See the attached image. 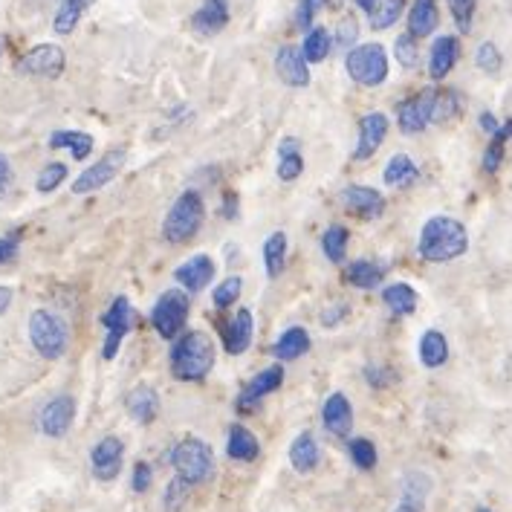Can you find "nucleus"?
<instances>
[{"label":"nucleus","instance_id":"nucleus-1","mask_svg":"<svg viewBox=\"0 0 512 512\" xmlns=\"http://www.w3.org/2000/svg\"><path fill=\"white\" fill-rule=\"evenodd\" d=\"M469 252V232L458 217L434 215L423 223L417 255L429 264H449Z\"/></svg>","mask_w":512,"mask_h":512},{"label":"nucleus","instance_id":"nucleus-2","mask_svg":"<svg viewBox=\"0 0 512 512\" xmlns=\"http://www.w3.org/2000/svg\"><path fill=\"white\" fill-rule=\"evenodd\" d=\"M215 339L203 330H189L174 339V348L168 353L171 377L180 382H200L215 368Z\"/></svg>","mask_w":512,"mask_h":512},{"label":"nucleus","instance_id":"nucleus-3","mask_svg":"<svg viewBox=\"0 0 512 512\" xmlns=\"http://www.w3.org/2000/svg\"><path fill=\"white\" fill-rule=\"evenodd\" d=\"M203 223H206V203H203L200 191H183L171 203L168 215L162 220V238L168 243H174V246L189 243L203 229Z\"/></svg>","mask_w":512,"mask_h":512},{"label":"nucleus","instance_id":"nucleus-4","mask_svg":"<svg viewBox=\"0 0 512 512\" xmlns=\"http://www.w3.org/2000/svg\"><path fill=\"white\" fill-rule=\"evenodd\" d=\"M171 466L177 478L189 486H203L215 478V455L212 446L200 437H183L174 452H171Z\"/></svg>","mask_w":512,"mask_h":512},{"label":"nucleus","instance_id":"nucleus-5","mask_svg":"<svg viewBox=\"0 0 512 512\" xmlns=\"http://www.w3.org/2000/svg\"><path fill=\"white\" fill-rule=\"evenodd\" d=\"M29 342L41 359L55 362L70 348V330H67L64 319L55 316L53 310H35L29 316Z\"/></svg>","mask_w":512,"mask_h":512},{"label":"nucleus","instance_id":"nucleus-6","mask_svg":"<svg viewBox=\"0 0 512 512\" xmlns=\"http://www.w3.org/2000/svg\"><path fill=\"white\" fill-rule=\"evenodd\" d=\"M345 67H348V76L362 87H379L388 79V53L382 44H359L353 47L348 58H345Z\"/></svg>","mask_w":512,"mask_h":512},{"label":"nucleus","instance_id":"nucleus-7","mask_svg":"<svg viewBox=\"0 0 512 512\" xmlns=\"http://www.w3.org/2000/svg\"><path fill=\"white\" fill-rule=\"evenodd\" d=\"M189 310L191 301L186 290H165L151 310V324L162 339L171 342L183 333V327L189 322Z\"/></svg>","mask_w":512,"mask_h":512},{"label":"nucleus","instance_id":"nucleus-8","mask_svg":"<svg viewBox=\"0 0 512 512\" xmlns=\"http://www.w3.org/2000/svg\"><path fill=\"white\" fill-rule=\"evenodd\" d=\"M15 70L32 79H58L67 70V55L58 44H35L15 61Z\"/></svg>","mask_w":512,"mask_h":512},{"label":"nucleus","instance_id":"nucleus-9","mask_svg":"<svg viewBox=\"0 0 512 512\" xmlns=\"http://www.w3.org/2000/svg\"><path fill=\"white\" fill-rule=\"evenodd\" d=\"M122 168H125V151L113 148L108 154H102V160L93 162L90 168H84L79 177L73 180V194H93V191L105 189L119 177Z\"/></svg>","mask_w":512,"mask_h":512},{"label":"nucleus","instance_id":"nucleus-10","mask_svg":"<svg viewBox=\"0 0 512 512\" xmlns=\"http://www.w3.org/2000/svg\"><path fill=\"white\" fill-rule=\"evenodd\" d=\"M122 460H125V440L116 437V434H108L102 437L93 452H90V469H93V478L102 481V484H110L119 478L122 472Z\"/></svg>","mask_w":512,"mask_h":512},{"label":"nucleus","instance_id":"nucleus-11","mask_svg":"<svg viewBox=\"0 0 512 512\" xmlns=\"http://www.w3.org/2000/svg\"><path fill=\"white\" fill-rule=\"evenodd\" d=\"M102 327H105V345H102V359H116V353H119V345H122V339H125V333H128V327H131V304H128V298L125 296H116L113 298V304H110L108 310L102 313Z\"/></svg>","mask_w":512,"mask_h":512},{"label":"nucleus","instance_id":"nucleus-12","mask_svg":"<svg viewBox=\"0 0 512 512\" xmlns=\"http://www.w3.org/2000/svg\"><path fill=\"white\" fill-rule=\"evenodd\" d=\"M388 128H391V122H388V116H385L382 110L365 113V116L359 119V139H356V148H353V160H371L379 148H382V142H385V136H388Z\"/></svg>","mask_w":512,"mask_h":512},{"label":"nucleus","instance_id":"nucleus-13","mask_svg":"<svg viewBox=\"0 0 512 512\" xmlns=\"http://www.w3.org/2000/svg\"><path fill=\"white\" fill-rule=\"evenodd\" d=\"M73 420H76V400L70 394H58V397H53L50 403L41 408L38 429H41V434L58 440V437H64L73 429Z\"/></svg>","mask_w":512,"mask_h":512},{"label":"nucleus","instance_id":"nucleus-14","mask_svg":"<svg viewBox=\"0 0 512 512\" xmlns=\"http://www.w3.org/2000/svg\"><path fill=\"white\" fill-rule=\"evenodd\" d=\"M281 385H284V368H281V365H272V368H264L261 374H255V377L243 385L241 397H238V403H235L238 414L255 411L258 405L264 403V397H270L272 391H278Z\"/></svg>","mask_w":512,"mask_h":512},{"label":"nucleus","instance_id":"nucleus-15","mask_svg":"<svg viewBox=\"0 0 512 512\" xmlns=\"http://www.w3.org/2000/svg\"><path fill=\"white\" fill-rule=\"evenodd\" d=\"M397 125L403 134H423L432 125V90H420L397 108Z\"/></svg>","mask_w":512,"mask_h":512},{"label":"nucleus","instance_id":"nucleus-16","mask_svg":"<svg viewBox=\"0 0 512 512\" xmlns=\"http://www.w3.org/2000/svg\"><path fill=\"white\" fill-rule=\"evenodd\" d=\"M215 272L217 267H215V261H212V255L197 252L194 258L183 261V264L174 270V278H177V284H180L186 293H203V290L212 284Z\"/></svg>","mask_w":512,"mask_h":512},{"label":"nucleus","instance_id":"nucleus-17","mask_svg":"<svg viewBox=\"0 0 512 512\" xmlns=\"http://www.w3.org/2000/svg\"><path fill=\"white\" fill-rule=\"evenodd\" d=\"M322 423L327 434L348 440L353 432V405L342 391H333L322 405Z\"/></svg>","mask_w":512,"mask_h":512},{"label":"nucleus","instance_id":"nucleus-18","mask_svg":"<svg viewBox=\"0 0 512 512\" xmlns=\"http://www.w3.org/2000/svg\"><path fill=\"white\" fill-rule=\"evenodd\" d=\"M339 200H342V206L351 215L362 217V220H377L385 212L382 191L371 189V186H348V189L339 194Z\"/></svg>","mask_w":512,"mask_h":512},{"label":"nucleus","instance_id":"nucleus-19","mask_svg":"<svg viewBox=\"0 0 512 512\" xmlns=\"http://www.w3.org/2000/svg\"><path fill=\"white\" fill-rule=\"evenodd\" d=\"M275 73L287 87H307L310 84V64L293 44H284L275 53Z\"/></svg>","mask_w":512,"mask_h":512},{"label":"nucleus","instance_id":"nucleus-20","mask_svg":"<svg viewBox=\"0 0 512 512\" xmlns=\"http://www.w3.org/2000/svg\"><path fill=\"white\" fill-rule=\"evenodd\" d=\"M252 336H255V319L246 307H241L229 322L223 324V348L229 356H241L243 351H249Z\"/></svg>","mask_w":512,"mask_h":512},{"label":"nucleus","instance_id":"nucleus-21","mask_svg":"<svg viewBox=\"0 0 512 512\" xmlns=\"http://www.w3.org/2000/svg\"><path fill=\"white\" fill-rule=\"evenodd\" d=\"M400 486L403 489L394 512H426V501L432 495V478L426 472H408Z\"/></svg>","mask_w":512,"mask_h":512},{"label":"nucleus","instance_id":"nucleus-22","mask_svg":"<svg viewBox=\"0 0 512 512\" xmlns=\"http://www.w3.org/2000/svg\"><path fill=\"white\" fill-rule=\"evenodd\" d=\"M460 58V41L455 35H440L432 44V53H429V76L434 81H443L458 64Z\"/></svg>","mask_w":512,"mask_h":512},{"label":"nucleus","instance_id":"nucleus-23","mask_svg":"<svg viewBox=\"0 0 512 512\" xmlns=\"http://www.w3.org/2000/svg\"><path fill=\"white\" fill-rule=\"evenodd\" d=\"M229 24V0H203V6L191 15V27L200 35H217Z\"/></svg>","mask_w":512,"mask_h":512},{"label":"nucleus","instance_id":"nucleus-24","mask_svg":"<svg viewBox=\"0 0 512 512\" xmlns=\"http://www.w3.org/2000/svg\"><path fill=\"white\" fill-rule=\"evenodd\" d=\"M322 460V449L313 432H298L296 440L290 443V466L298 475H310Z\"/></svg>","mask_w":512,"mask_h":512},{"label":"nucleus","instance_id":"nucleus-25","mask_svg":"<svg viewBox=\"0 0 512 512\" xmlns=\"http://www.w3.org/2000/svg\"><path fill=\"white\" fill-rule=\"evenodd\" d=\"M125 408L131 411V417H134L139 426H148V423H154L160 417V397H157L154 388L136 385L134 391L125 397Z\"/></svg>","mask_w":512,"mask_h":512},{"label":"nucleus","instance_id":"nucleus-26","mask_svg":"<svg viewBox=\"0 0 512 512\" xmlns=\"http://www.w3.org/2000/svg\"><path fill=\"white\" fill-rule=\"evenodd\" d=\"M226 455L232 460H238V463H255V460L261 458V443H258V437L249 432L243 423H235V426L229 429Z\"/></svg>","mask_w":512,"mask_h":512},{"label":"nucleus","instance_id":"nucleus-27","mask_svg":"<svg viewBox=\"0 0 512 512\" xmlns=\"http://www.w3.org/2000/svg\"><path fill=\"white\" fill-rule=\"evenodd\" d=\"M440 24V9H437V0H414L411 9H408V32L420 41V38H429L434 29Z\"/></svg>","mask_w":512,"mask_h":512},{"label":"nucleus","instance_id":"nucleus-28","mask_svg":"<svg viewBox=\"0 0 512 512\" xmlns=\"http://www.w3.org/2000/svg\"><path fill=\"white\" fill-rule=\"evenodd\" d=\"M310 333L304 330V327H290V330H284L278 339H275V345H272V356L278 359V362H296L301 359L304 353L310 351Z\"/></svg>","mask_w":512,"mask_h":512},{"label":"nucleus","instance_id":"nucleus-29","mask_svg":"<svg viewBox=\"0 0 512 512\" xmlns=\"http://www.w3.org/2000/svg\"><path fill=\"white\" fill-rule=\"evenodd\" d=\"M420 362H423V368H429V371H437V368H443L446 362H449V339L440 333V330H426L423 336H420Z\"/></svg>","mask_w":512,"mask_h":512},{"label":"nucleus","instance_id":"nucleus-30","mask_svg":"<svg viewBox=\"0 0 512 512\" xmlns=\"http://www.w3.org/2000/svg\"><path fill=\"white\" fill-rule=\"evenodd\" d=\"M96 0H58V9H55L53 29L58 35H73L76 27L81 24V18L87 15V9L93 6Z\"/></svg>","mask_w":512,"mask_h":512},{"label":"nucleus","instance_id":"nucleus-31","mask_svg":"<svg viewBox=\"0 0 512 512\" xmlns=\"http://www.w3.org/2000/svg\"><path fill=\"white\" fill-rule=\"evenodd\" d=\"M417 177H420V168L408 154H394L385 165V171H382V180L391 189H405V186L417 183Z\"/></svg>","mask_w":512,"mask_h":512},{"label":"nucleus","instance_id":"nucleus-32","mask_svg":"<svg viewBox=\"0 0 512 512\" xmlns=\"http://www.w3.org/2000/svg\"><path fill=\"white\" fill-rule=\"evenodd\" d=\"M382 301H385V307H388L394 316H411V313L417 310V304H420V296H417V290H414L411 284L397 281V284H388V287L382 290Z\"/></svg>","mask_w":512,"mask_h":512},{"label":"nucleus","instance_id":"nucleus-33","mask_svg":"<svg viewBox=\"0 0 512 512\" xmlns=\"http://www.w3.org/2000/svg\"><path fill=\"white\" fill-rule=\"evenodd\" d=\"M93 145H96V139L87 134V131H55V134H50V148L53 151L67 148L76 162L87 160L93 154Z\"/></svg>","mask_w":512,"mask_h":512},{"label":"nucleus","instance_id":"nucleus-34","mask_svg":"<svg viewBox=\"0 0 512 512\" xmlns=\"http://www.w3.org/2000/svg\"><path fill=\"white\" fill-rule=\"evenodd\" d=\"M287 232H272L270 238L264 241V270H267V278H278L284 267H287Z\"/></svg>","mask_w":512,"mask_h":512},{"label":"nucleus","instance_id":"nucleus-35","mask_svg":"<svg viewBox=\"0 0 512 512\" xmlns=\"http://www.w3.org/2000/svg\"><path fill=\"white\" fill-rule=\"evenodd\" d=\"M345 278L356 290H377L382 278H385V267L377 264V261H353L348 272H345Z\"/></svg>","mask_w":512,"mask_h":512},{"label":"nucleus","instance_id":"nucleus-36","mask_svg":"<svg viewBox=\"0 0 512 512\" xmlns=\"http://www.w3.org/2000/svg\"><path fill=\"white\" fill-rule=\"evenodd\" d=\"M460 108H463V102H460L458 90H443V87L432 90V125L452 122Z\"/></svg>","mask_w":512,"mask_h":512},{"label":"nucleus","instance_id":"nucleus-37","mask_svg":"<svg viewBox=\"0 0 512 512\" xmlns=\"http://www.w3.org/2000/svg\"><path fill=\"white\" fill-rule=\"evenodd\" d=\"M333 50V41H330V32L324 27H313L304 32V44H301V55L307 64H319Z\"/></svg>","mask_w":512,"mask_h":512},{"label":"nucleus","instance_id":"nucleus-38","mask_svg":"<svg viewBox=\"0 0 512 512\" xmlns=\"http://www.w3.org/2000/svg\"><path fill=\"white\" fill-rule=\"evenodd\" d=\"M348 243H351V232H348V226H342V223L330 226L322 238L324 258H327L330 264H342V261H345V255H348Z\"/></svg>","mask_w":512,"mask_h":512},{"label":"nucleus","instance_id":"nucleus-39","mask_svg":"<svg viewBox=\"0 0 512 512\" xmlns=\"http://www.w3.org/2000/svg\"><path fill=\"white\" fill-rule=\"evenodd\" d=\"M275 174H278V180H284V183H293V180H298V177L304 174V157H301V151H298L296 139H290V142L281 145V157H278Z\"/></svg>","mask_w":512,"mask_h":512},{"label":"nucleus","instance_id":"nucleus-40","mask_svg":"<svg viewBox=\"0 0 512 512\" xmlns=\"http://www.w3.org/2000/svg\"><path fill=\"white\" fill-rule=\"evenodd\" d=\"M403 9L405 0H374V6H371L365 15H368V21H371V27L374 29H388L400 21Z\"/></svg>","mask_w":512,"mask_h":512},{"label":"nucleus","instance_id":"nucleus-41","mask_svg":"<svg viewBox=\"0 0 512 512\" xmlns=\"http://www.w3.org/2000/svg\"><path fill=\"white\" fill-rule=\"evenodd\" d=\"M348 452H351V460L356 469H362V472L377 469L379 452L377 446H374V440H368V437H348Z\"/></svg>","mask_w":512,"mask_h":512},{"label":"nucleus","instance_id":"nucleus-42","mask_svg":"<svg viewBox=\"0 0 512 512\" xmlns=\"http://www.w3.org/2000/svg\"><path fill=\"white\" fill-rule=\"evenodd\" d=\"M67 174H70L67 162H47V165L41 168L38 180H35V189H38V194H53L58 186H64Z\"/></svg>","mask_w":512,"mask_h":512},{"label":"nucleus","instance_id":"nucleus-43","mask_svg":"<svg viewBox=\"0 0 512 512\" xmlns=\"http://www.w3.org/2000/svg\"><path fill=\"white\" fill-rule=\"evenodd\" d=\"M241 293H243V278L241 275H229V278H223V281L215 287L212 301H215L217 310H226V307H232L235 301H241Z\"/></svg>","mask_w":512,"mask_h":512},{"label":"nucleus","instance_id":"nucleus-44","mask_svg":"<svg viewBox=\"0 0 512 512\" xmlns=\"http://www.w3.org/2000/svg\"><path fill=\"white\" fill-rule=\"evenodd\" d=\"M394 58L403 64L405 70H414L420 64V47H417V38L411 32H403L397 41H394Z\"/></svg>","mask_w":512,"mask_h":512},{"label":"nucleus","instance_id":"nucleus-45","mask_svg":"<svg viewBox=\"0 0 512 512\" xmlns=\"http://www.w3.org/2000/svg\"><path fill=\"white\" fill-rule=\"evenodd\" d=\"M475 64H478V70H484L486 76H498L501 67H504V55L492 41H484L478 47V53H475Z\"/></svg>","mask_w":512,"mask_h":512},{"label":"nucleus","instance_id":"nucleus-46","mask_svg":"<svg viewBox=\"0 0 512 512\" xmlns=\"http://www.w3.org/2000/svg\"><path fill=\"white\" fill-rule=\"evenodd\" d=\"M507 136H504V131H501V125H498V131L492 134V139H489V145H486L484 151V171L486 174H495L498 168H501V162H504V148H507Z\"/></svg>","mask_w":512,"mask_h":512},{"label":"nucleus","instance_id":"nucleus-47","mask_svg":"<svg viewBox=\"0 0 512 512\" xmlns=\"http://www.w3.org/2000/svg\"><path fill=\"white\" fill-rule=\"evenodd\" d=\"M449 12L458 24L460 35L472 32V21H475V12H478V0H449Z\"/></svg>","mask_w":512,"mask_h":512},{"label":"nucleus","instance_id":"nucleus-48","mask_svg":"<svg viewBox=\"0 0 512 512\" xmlns=\"http://www.w3.org/2000/svg\"><path fill=\"white\" fill-rule=\"evenodd\" d=\"M319 6H322V0H298L296 27L307 32L310 24H313V18H316V12H319Z\"/></svg>","mask_w":512,"mask_h":512},{"label":"nucleus","instance_id":"nucleus-49","mask_svg":"<svg viewBox=\"0 0 512 512\" xmlns=\"http://www.w3.org/2000/svg\"><path fill=\"white\" fill-rule=\"evenodd\" d=\"M365 379H368V385H371V388L382 391V388H388V385L394 382V374H391V368H377V365H368V368H365Z\"/></svg>","mask_w":512,"mask_h":512},{"label":"nucleus","instance_id":"nucleus-50","mask_svg":"<svg viewBox=\"0 0 512 512\" xmlns=\"http://www.w3.org/2000/svg\"><path fill=\"white\" fill-rule=\"evenodd\" d=\"M12 183H15V171H12V162L9 157L0 151V200L12 191Z\"/></svg>","mask_w":512,"mask_h":512},{"label":"nucleus","instance_id":"nucleus-51","mask_svg":"<svg viewBox=\"0 0 512 512\" xmlns=\"http://www.w3.org/2000/svg\"><path fill=\"white\" fill-rule=\"evenodd\" d=\"M151 466L145 463V460H139L134 466V478H131V486H134V492H145L148 486H151Z\"/></svg>","mask_w":512,"mask_h":512},{"label":"nucleus","instance_id":"nucleus-52","mask_svg":"<svg viewBox=\"0 0 512 512\" xmlns=\"http://www.w3.org/2000/svg\"><path fill=\"white\" fill-rule=\"evenodd\" d=\"M220 215L226 217V220H235L238 217V194L235 191H226L223 194V212Z\"/></svg>","mask_w":512,"mask_h":512},{"label":"nucleus","instance_id":"nucleus-53","mask_svg":"<svg viewBox=\"0 0 512 512\" xmlns=\"http://www.w3.org/2000/svg\"><path fill=\"white\" fill-rule=\"evenodd\" d=\"M478 125H481V131H484V134H495V131H498V119H495V116H492V113H489V110H484V113H481V119H478Z\"/></svg>","mask_w":512,"mask_h":512},{"label":"nucleus","instance_id":"nucleus-54","mask_svg":"<svg viewBox=\"0 0 512 512\" xmlns=\"http://www.w3.org/2000/svg\"><path fill=\"white\" fill-rule=\"evenodd\" d=\"M12 298H15V290H12V287H6V284H0V316H3V313H9Z\"/></svg>","mask_w":512,"mask_h":512},{"label":"nucleus","instance_id":"nucleus-55","mask_svg":"<svg viewBox=\"0 0 512 512\" xmlns=\"http://www.w3.org/2000/svg\"><path fill=\"white\" fill-rule=\"evenodd\" d=\"M345 313H348V307H339L336 313H333V310H327V313H324V316H322V322L327 324V327H333V324L339 322V319H342Z\"/></svg>","mask_w":512,"mask_h":512},{"label":"nucleus","instance_id":"nucleus-56","mask_svg":"<svg viewBox=\"0 0 512 512\" xmlns=\"http://www.w3.org/2000/svg\"><path fill=\"white\" fill-rule=\"evenodd\" d=\"M353 3H356V6H359L362 12H368V9L374 6V0H353Z\"/></svg>","mask_w":512,"mask_h":512},{"label":"nucleus","instance_id":"nucleus-57","mask_svg":"<svg viewBox=\"0 0 512 512\" xmlns=\"http://www.w3.org/2000/svg\"><path fill=\"white\" fill-rule=\"evenodd\" d=\"M3 50H6V38L0 35V58H3Z\"/></svg>","mask_w":512,"mask_h":512},{"label":"nucleus","instance_id":"nucleus-58","mask_svg":"<svg viewBox=\"0 0 512 512\" xmlns=\"http://www.w3.org/2000/svg\"><path fill=\"white\" fill-rule=\"evenodd\" d=\"M475 512H492V510H489V507H478V510H475Z\"/></svg>","mask_w":512,"mask_h":512}]
</instances>
